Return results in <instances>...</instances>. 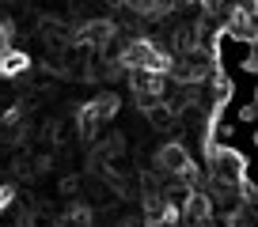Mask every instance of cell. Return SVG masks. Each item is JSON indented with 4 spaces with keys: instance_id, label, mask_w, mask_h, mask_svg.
Here are the masks:
<instances>
[{
    "instance_id": "obj_3",
    "label": "cell",
    "mask_w": 258,
    "mask_h": 227,
    "mask_svg": "<svg viewBox=\"0 0 258 227\" xmlns=\"http://www.w3.org/2000/svg\"><path fill=\"white\" fill-rule=\"evenodd\" d=\"M12 227H38V212H34V204H19Z\"/></svg>"
},
{
    "instance_id": "obj_5",
    "label": "cell",
    "mask_w": 258,
    "mask_h": 227,
    "mask_svg": "<svg viewBox=\"0 0 258 227\" xmlns=\"http://www.w3.org/2000/svg\"><path fill=\"white\" fill-rule=\"evenodd\" d=\"M12 201H16V186H12V182H4V186H0V216L8 212Z\"/></svg>"
},
{
    "instance_id": "obj_2",
    "label": "cell",
    "mask_w": 258,
    "mask_h": 227,
    "mask_svg": "<svg viewBox=\"0 0 258 227\" xmlns=\"http://www.w3.org/2000/svg\"><path fill=\"white\" fill-rule=\"evenodd\" d=\"M34 68V61H31V53H27V49H8V53L0 57V76H4V80H19V76H27Z\"/></svg>"
},
{
    "instance_id": "obj_6",
    "label": "cell",
    "mask_w": 258,
    "mask_h": 227,
    "mask_svg": "<svg viewBox=\"0 0 258 227\" xmlns=\"http://www.w3.org/2000/svg\"><path fill=\"white\" fill-rule=\"evenodd\" d=\"M239 122H247V125H254V122H258V106H254V98L239 106Z\"/></svg>"
},
{
    "instance_id": "obj_1",
    "label": "cell",
    "mask_w": 258,
    "mask_h": 227,
    "mask_svg": "<svg viewBox=\"0 0 258 227\" xmlns=\"http://www.w3.org/2000/svg\"><path fill=\"white\" fill-rule=\"evenodd\" d=\"M202 170H205V186L209 189H235L239 193L243 182H247V159L232 144H213L202 155Z\"/></svg>"
},
{
    "instance_id": "obj_4",
    "label": "cell",
    "mask_w": 258,
    "mask_h": 227,
    "mask_svg": "<svg viewBox=\"0 0 258 227\" xmlns=\"http://www.w3.org/2000/svg\"><path fill=\"white\" fill-rule=\"evenodd\" d=\"M57 189H61L64 197H76V193H80V174H64V178H61V186H57Z\"/></svg>"
}]
</instances>
